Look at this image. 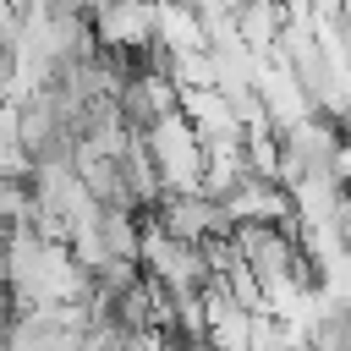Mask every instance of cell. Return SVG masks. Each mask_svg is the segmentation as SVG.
Wrapping results in <instances>:
<instances>
[{
    "mask_svg": "<svg viewBox=\"0 0 351 351\" xmlns=\"http://www.w3.org/2000/svg\"><path fill=\"white\" fill-rule=\"evenodd\" d=\"M143 137H148V154H154V165H159V176H165V186H176V192H203L208 143H203V132L192 126V115H186V110H170V115L148 121V126H143Z\"/></svg>",
    "mask_w": 351,
    "mask_h": 351,
    "instance_id": "6da1fadb",
    "label": "cell"
},
{
    "mask_svg": "<svg viewBox=\"0 0 351 351\" xmlns=\"http://www.w3.org/2000/svg\"><path fill=\"white\" fill-rule=\"evenodd\" d=\"M93 33L115 55H137L148 66V49L159 44V0H110L93 16Z\"/></svg>",
    "mask_w": 351,
    "mask_h": 351,
    "instance_id": "7a4b0ae2",
    "label": "cell"
}]
</instances>
